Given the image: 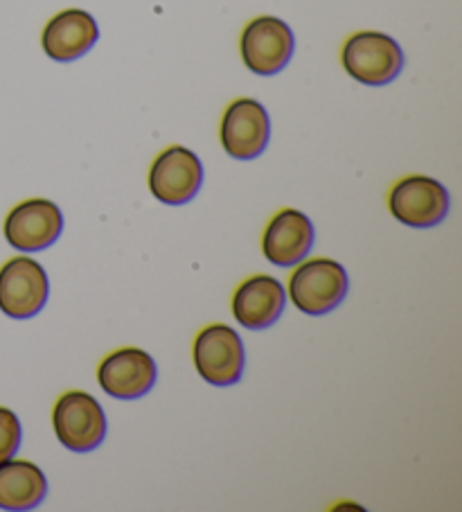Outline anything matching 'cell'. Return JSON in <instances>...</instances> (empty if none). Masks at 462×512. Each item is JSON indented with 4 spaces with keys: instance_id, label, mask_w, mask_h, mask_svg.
Returning <instances> with one entry per match:
<instances>
[{
    "instance_id": "6da1fadb",
    "label": "cell",
    "mask_w": 462,
    "mask_h": 512,
    "mask_svg": "<svg viewBox=\"0 0 462 512\" xmlns=\"http://www.w3.org/2000/svg\"><path fill=\"white\" fill-rule=\"evenodd\" d=\"M350 278L339 262L316 258L291 273L289 296L300 312L309 316L330 314L348 296Z\"/></svg>"
},
{
    "instance_id": "7a4b0ae2",
    "label": "cell",
    "mask_w": 462,
    "mask_h": 512,
    "mask_svg": "<svg viewBox=\"0 0 462 512\" xmlns=\"http://www.w3.org/2000/svg\"><path fill=\"white\" fill-rule=\"evenodd\" d=\"M343 68L366 86H384L402 73L404 52L395 39L381 32H359L345 41Z\"/></svg>"
},
{
    "instance_id": "3957f363",
    "label": "cell",
    "mask_w": 462,
    "mask_h": 512,
    "mask_svg": "<svg viewBox=\"0 0 462 512\" xmlns=\"http://www.w3.org/2000/svg\"><path fill=\"white\" fill-rule=\"evenodd\" d=\"M52 425L59 443L70 452H93L106 436L102 404L91 393L68 391L57 400Z\"/></svg>"
},
{
    "instance_id": "277c9868",
    "label": "cell",
    "mask_w": 462,
    "mask_h": 512,
    "mask_svg": "<svg viewBox=\"0 0 462 512\" xmlns=\"http://www.w3.org/2000/svg\"><path fill=\"white\" fill-rule=\"evenodd\" d=\"M246 348L239 334L224 323L203 328L194 341V366L212 386H233L244 375Z\"/></svg>"
},
{
    "instance_id": "5b68a950",
    "label": "cell",
    "mask_w": 462,
    "mask_h": 512,
    "mask_svg": "<svg viewBox=\"0 0 462 512\" xmlns=\"http://www.w3.org/2000/svg\"><path fill=\"white\" fill-rule=\"evenodd\" d=\"M50 280L46 269L32 258H12L0 269V312L25 321L37 316L48 303Z\"/></svg>"
},
{
    "instance_id": "8992f818",
    "label": "cell",
    "mask_w": 462,
    "mask_h": 512,
    "mask_svg": "<svg viewBox=\"0 0 462 512\" xmlns=\"http://www.w3.org/2000/svg\"><path fill=\"white\" fill-rule=\"evenodd\" d=\"M388 208L404 226L433 228L449 213V192L431 176H406L390 190Z\"/></svg>"
},
{
    "instance_id": "52a82bcc",
    "label": "cell",
    "mask_w": 462,
    "mask_h": 512,
    "mask_svg": "<svg viewBox=\"0 0 462 512\" xmlns=\"http://www.w3.org/2000/svg\"><path fill=\"white\" fill-rule=\"evenodd\" d=\"M296 39L287 23L275 16H260L242 34V59L255 75H275L289 64Z\"/></svg>"
},
{
    "instance_id": "ba28073f",
    "label": "cell",
    "mask_w": 462,
    "mask_h": 512,
    "mask_svg": "<svg viewBox=\"0 0 462 512\" xmlns=\"http://www.w3.org/2000/svg\"><path fill=\"white\" fill-rule=\"evenodd\" d=\"M203 185L199 156L185 147H170L156 158L149 172V190L167 206L192 201Z\"/></svg>"
},
{
    "instance_id": "9c48e42d",
    "label": "cell",
    "mask_w": 462,
    "mask_h": 512,
    "mask_svg": "<svg viewBox=\"0 0 462 512\" xmlns=\"http://www.w3.org/2000/svg\"><path fill=\"white\" fill-rule=\"evenodd\" d=\"M271 138L269 113L257 100H235L221 120V145L237 161H253L260 156Z\"/></svg>"
},
{
    "instance_id": "30bf717a",
    "label": "cell",
    "mask_w": 462,
    "mask_h": 512,
    "mask_svg": "<svg viewBox=\"0 0 462 512\" xmlns=\"http://www.w3.org/2000/svg\"><path fill=\"white\" fill-rule=\"evenodd\" d=\"M64 231V215L57 203L48 199H30L16 206L5 219V237L12 249L37 253L59 240Z\"/></svg>"
},
{
    "instance_id": "8fae6325",
    "label": "cell",
    "mask_w": 462,
    "mask_h": 512,
    "mask_svg": "<svg viewBox=\"0 0 462 512\" xmlns=\"http://www.w3.org/2000/svg\"><path fill=\"white\" fill-rule=\"evenodd\" d=\"M158 368L154 357L140 348H120L106 357L100 370H97V382L102 391L118 400H138L147 395L156 384Z\"/></svg>"
},
{
    "instance_id": "7c38bea8",
    "label": "cell",
    "mask_w": 462,
    "mask_h": 512,
    "mask_svg": "<svg viewBox=\"0 0 462 512\" xmlns=\"http://www.w3.org/2000/svg\"><path fill=\"white\" fill-rule=\"evenodd\" d=\"M316 240V231L312 219L300 210H280L264 231L262 251L264 258L275 267H293L305 260L312 251Z\"/></svg>"
},
{
    "instance_id": "4fadbf2b",
    "label": "cell",
    "mask_w": 462,
    "mask_h": 512,
    "mask_svg": "<svg viewBox=\"0 0 462 512\" xmlns=\"http://www.w3.org/2000/svg\"><path fill=\"white\" fill-rule=\"evenodd\" d=\"M287 305V294L278 278L253 276L237 287L233 296V314L248 330H264L280 319Z\"/></svg>"
},
{
    "instance_id": "5bb4252c",
    "label": "cell",
    "mask_w": 462,
    "mask_h": 512,
    "mask_svg": "<svg viewBox=\"0 0 462 512\" xmlns=\"http://www.w3.org/2000/svg\"><path fill=\"white\" fill-rule=\"evenodd\" d=\"M100 28L95 19L84 10L59 12L43 30V50L55 61H75L91 50Z\"/></svg>"
},
{
    "instance_id": "9a60e30c",
    "label": "cell",
    "mask_w": 462,
    "mask_h": 512,
    "mask_svg": "<svg viewBox=\"0 0 462 512\" xmlns=\"http://www.w3.org/2000/svg\"><path fill=\"white\" fill-rule=\"evenodd\" d=\"M48 479L39 465L30 461L0 463V508L32 510L46 499Z\"/></svg>"
},
{
    "instance_id": "2e32d148",
    "label": "cell",
    "mask_w": 462,
    "mask_h": 512,
    "mask_svg": "<svg viewBox=\"0 0 462 512\" xmlns=\"http://www.w3.org/2000/svg\"><path fill=\"white\" fill-rule=\"evenodd\" d=\"M21 422L16 418V413L0 406V463L10 461L21 447Z\"/></svg>"
}]
</instances>
